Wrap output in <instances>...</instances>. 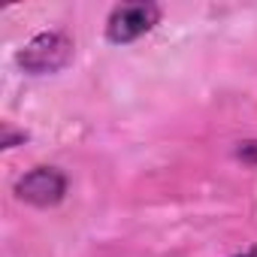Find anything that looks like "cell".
Segmentation results:
<instances>
[{"label":"cell","instance_id":"cell-1","mask_svg":"<svg viewBox=\"0 0 257 257\" xmlns=\"http://www.w3.org/2000/svg\"><path fill=\"white\" fill-rule=\"evenodd\" d=\"M73 37L64 31H46L37 34L31 43H25L16 55V64L28 73V76H49V73H61L70 61H73Z\"/></svg>","mask_w":257,"mask_h":257},{"label":"cell","instance_id":"cell-2","mask_svg":"<svg viewBox=\"0 0 257 257\" xmlns=\"http://www.w3.org/2000/svg\"><path fill=\"white\" fill-rule=\"evenodd\" d=\"M158 22H161V7L158 4H149V0L118 4V7H112V13L106 19V40L112 46L137 43L140 37H146L149 31H155Z\"/></svg>","mask_w":257,"mask_h":257},{"label":"cell","instance_id":"cell-3","mask_svg":"<svg viewBox=\"0 0 257 257\" xmlns=\"http://www.w3.org/2000/svg\"><path fill=\"white\" fill-rule=\"evenodd\" d=\"M16 197L37 209H52L67 197V176L58 167H34L16 182Z\"/></svg>","mask_w":257,"mask_h":257},{"label":"cell","instance_id":"cell-4","mask_svg":"<svg viewBox=\"0 0 257 257\" xmlns=\"http://www.w3.org/2000/svg\"><path fill=\"white\" fill-rule=\"evenodd\" d=\"M28 134L25 131H16L13 124H4V137H0V149H16L19 143H25Z\"/></svg>","mask_w":257,"mask_h":257},{"label":"cell","instance_id":"cell-5","mask_svg":"<svg viewBox=\"0 0 257 257\" xmlns=\"http://www.w3.org/2000/svg\"><path fill=\"white\" fill-rule=\"evenodd\" d=\"M236 155H239L242 161H248V164H257V143H242Z\"/></svg>","mask_w":257,"mask_h":257},{"label":"cell","instance_id":"cell-6","mask_svg":"<svg viewBox=\"0 0 257 257\" xmlns=\"http://www.w3.org/2000/svg\"><path fill=\"white\" fill-rule=\"evenodd\" d=\"M239 257H257V248H248V251H242Z\"/></svg>","mask_w":257,"mask_h":257}]
</instances>
